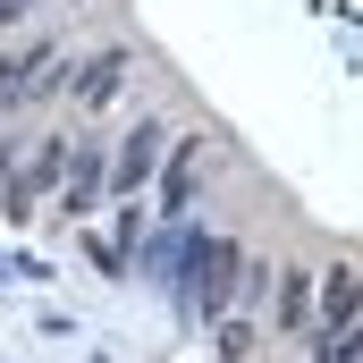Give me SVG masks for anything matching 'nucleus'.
Instances as JSON below:
<instances>
[{
    "instance_id": "nucleus-1",
    "label": "nucleus",
    "mask_w": 363,
    "mask_h": 363,
    "mask_svg": "<svg viewBox=\"0 0 363 363\" xmlns=\"http://www.w3.org/2000/svg\"><path fill=\"white\" fill-rule=\"evenodd\" d=\"M237 271H245V245L194 228V245H186V287H178V296H194L203 321H220V313H237Z\"/></svg>"
},
{
    "instance_id": "nucleus-2",
    "label": "nucleus",
    "mask_w": 363,
    "mask_h": 363,
    "mask_svg": "<svg viewBox=\"0 0 363 363\" xmlns=\"http://www.w3.org/2000/svg\"><path fill=\"white\" fill-rule=\"evenodd\" d=\"M161 152H169V118H135L118 144H110V203H127V194H144V178H161Z\"/></svg>"
},
{
    "instance_id": "nucleus-3",
    "label": "nucleus",
    "mask_w": 363,
    "mask_h": 363,
    "mask_svg": "<svg viewBox=\"0 0 363 363\" xmlns=\"http://www.w3.org/2000/svg\"><path fill=\"white\" fill-rule=\"evenodd\" d=\"M127 68H135V51H127V43H101L93 60H68V85H60V101H77V118H85V110H101L110 93L127 85Z\"/></svg>"
},
{
    "instance_id": "nucleus-4",
    "label": "nucleus",
    "mask_w": 363,
    "mask_h": 363,
    "mask_svg": "<svg viewBox=\"0 0 363 363\" xmlns=\"http://www.w3.org/2000/svg\"><path fill=\"white\" fill-rule=\"evenodd\" d=\"M101 194H110V144H77V161H68V186L51 194V220H93L101 211Z\"/></svg>"
},
{
    "instance_id": "nucleus-5",
    "label": "nucleus",
    "mask_w": 363,
    "mask_h": 363,
    "mask_svg": "<svg viewBox=\"0 0 363 363\" xmlns=\"http://www.w3.org/2000/svg\"><path fill=\"white\" fill-rule=\"evenodd\" d=\"M203 152H211V135H169V152H161V211L152 220H186L194 178H203Z\"/></svg>"
},
{
    "instance_id": "nucleus-6",
    "label": "nucleus",
    "mask_w": 363,
    "mask_h": 363,
    "mask_svg": "<svg viewBox=\"0 0 363 363\" xmlns=\"http://www.w3.org/2000/svg\"><path fill=\"white\" fill-rule=\"evenodd\" d=\"M363 313V262H330L313 279V330H347Z\"/></svg>"
},
{
    "instance_id": "nucleus-7",
    "label": "nucleus",
    "mask_w": 363,
    "mask_h": 363,
    "mask_svg": "<svg viewBox=\"0 0 363 363\" xmlns=\"http://www.w3.org/2000/svg\"><path fill=\"white\" fill-rule=\"evenodd\" d=\"M313 262H279V279H271V296H279V313H271V330L279 338H313Z\"/></svg>"
},
{
    "instance_id": "nucleus-8",
    "label": "nucleus",
    "mask_w": 363,
    "mask_h": 363,
    "mask_svg": "<svg viewBox=\"0 0 363 363\" xmlns=\"http://www.w3.org/2000/svg\"><path fill=\"white\" fill-rule=\"evenodd\" d=\"M68 161H77V135H60V127L34 135V152H26V169H17L26 194H60V186H68Z\"/></svg>"
},
{
    "instance_id": "nucleus-9",
    "label": "nucleus",
    "mask_w": 363,
    "mask_h": 363,
    "mask_svg": "<svg viewBox=\"0 0 363 363\" xmlns=\"http://www.w3.org/2000/svg\"><path fill=\"white\" fill-rule=\"evenodd\" d=\"M262 347H271L262 313H220V321H211V363H254Z\"/></svg>"
},
{
    "instance_id": "nucleus-10",
    "label": "nucleus",
    "mask_w": 363,
    "mask_h": 363,
    "mask_svg": "<svg viewBox=\"0 0 363 363\" xmlns=\"http://www.w3.org/2000/svg\"><path fill=\"white\" fill-rule=\"evenodd\" d=\"M144 220H152V211H135V194H127V203L110 211V237H101V271H127V254H135Z\"/></svg>"
},
{
    "instance_id": "nucleus-11",
    "label": "nucleus",
    "mask_w": 363,
    "mask_h": 363,
    "mask_svg": "<svg viewBox=\"0 0 363 363\" xmlns=\"http://www.w3.org/2000/svg\"><path fill=\"white\" fill-rule=\"evenodd\" d=\"M313 363H363V313L347 330H313Z\"/></svg>"
},
{
    "instance_id": "nucleus-12",
    "label": "nucleus",
    "mask_w": 363,
    "mask_h": 363,
    "mask_svg": "<svg viewBox=\"0 0 363 363\" xmlns=\"http://www.w3.org/2000/svg\"><path fill=\"white\" fill-rule=\"evenodd\" d=\"M271 262H262V254H245V271H237V313H262V304H271Z\"/></svg>"
},
{
    "instance_id": "nucleus-13",
    "label": "nucleus",
    "mask_w": 363,
    "mask_h": 363,
    "mask_svg": "<svg viewBox=\"0 0 363 363\" xmlns=\"http://www.w3.org/2000/svg\"><path fill=\"white\" fill-rule=\"evenodd\" d=\"M17 144H26V135H0V186H9L17 169H26V152H17Z\"/></svg>"
},
{
    "instance_id": "nucleus-14",
    "label": "nucleus",
    "mask_w": 363,
    "mask_h": 363,
    "mask_svg": "<svg viewBox=\"0 0 363 363\" xmlns=\"http://www.w3.org/2000/svg\"><path fill=\"white\" fill-rule=\"evenodd\" d=\"M26 17H34V0H0V34H9V26H26Z\"/></svg>"
}]
</instances>
